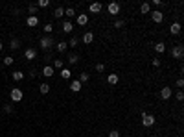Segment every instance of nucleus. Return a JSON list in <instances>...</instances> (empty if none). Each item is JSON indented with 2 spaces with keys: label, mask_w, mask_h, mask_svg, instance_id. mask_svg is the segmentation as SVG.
<instances>
[{
  "label": "nucleus",
  "mask_w": 184,
  "mask_h": 137,
  "mask_svg": "<svg viewBox=\"0 0 184 137\" xmlns=\"http://www.w3.org/2000/svg\"><path fill=\"white\" fill-rule=\"evenodd\" d=\"M64 15H67L68 19H72V17L75 15V9H74V7H67V9H64Z\"/></svg>",
  "instance_id": "nucleus-30"
},
{
  "label": "nucleus",
  "mask_w": 184,
  "mask_h": 137,
  "mask_svg": "<svg viewBox=\"0 0 184 137\" xmlns=\"http://www.w3.org/2000/svg\"><path fill=\"white\" fill-rule=\"evenodd\" d=\"M177 100H179V102H182V100H184V93H182V91H179V93H177Z\"/></svg>",
  "instance_id": "nucleus-38"
},
{
  "label": "nucleus",
  "mask_w": 184,
  "mask_h": 137,
  "mask_svg": "<svg viewBox=\"0 0 184 137\" xmlns=\"http://www.w3.org/2000/svg\"><path fill=\"white\" fill-rule=\"evenodd\" d=\"M20 46V41L18 39H11V41H9V48H11V50H17Z\"/></svg>",
  "instance_id": "nucleus-25"
},
{
  "label": "nucleus",
  "mask_w": 184,
  "mask_h": 137,
  "mask_svg": "<svg viewBox=\"0 0 184 137\" xmlns=\"http://www.w3.org/2000/svg\"><path fill=\"white\" fill-rule=\"evenodd\" d=\"M142 124L146 126V128H151V126L155 124V117L149 113H142Z\"/></svg>",
  "instance_id": "nucleus-4"
},
{
  "label": "nucleus",
  "mask_w": 184,
  "mask_h": 137,
  "mask_svg": "<svg viewBox=\"0 0 184 137\" xmlns=\"http://www.w3.org/2000/svg\"><path fill=\"white\" fill-rule=\"evenodd\" d=\"M39 91H41V94H46V93L50 91V85H48V83H41V85H39Z\"/></svg>",
  "instance_id": "nucleus-27"
},
{
  "label": "nucleus",
  "mask_w": 184,
  "mask_h": 137,
  "mask_svg": "<svg viewBox=\"0 0 184 137\" xmlns=\"http://www.w3.org/2000/svg\"><path fill=\"white\" fill-rule=\"evenodd\" d=\"M55 50L59 52V54H64V52L68 50V45H67V41H59V43L55 45Z\"/></svg>",
  "instance_id": "nucleus-8"
},
{
  "label": "nucleus",
  "mask_w": 184,
  "mask_h": 137,
  "mask_svg": "<svg viewBox=\"0 0 184 137\" xmlns=\"http://www.w3.org/2000/svg\"><path fill=\"white\" fill-rule=\"evenodd\" d=\"M89 80H90V74H86V72H81V74H79V82L81 83H86Z\"/></svg>",
  "instance_id": "nucleus-28"
},
{
  "label": "nucleus",
  "mask_w": 184,
  "mask_h": 137,
  "mask_svg": "<svg viewBox=\"0 0 184 137\" xmlns=\"http://www.w3.org/2000/svg\"><path fill=\"white\" fill-rule=\"evenodd\" d=\"M81 87H83V83H81L79 80H74V82L70 83V91H72V93H79Z\"/></svg>",
  "instance_id": "nucleus-7"
},
{
  "label": "nucleus",
  "mask_w": 184,
  "mask_h": 137,
  "mask_svg": "<svg viewBox=\"0 0 184 137\" xmlns=\"http://www.w3.org/2000/svg\"><path fill=\"white\" fill-rule=\"evenodd\" d=\"M26 24H28V26H31V28H33V26H37V24H39V19H37L35 15H30V17L26 19Z\"/></svg>",
  "instance_id": "nucleus-15"
},
{
  "label": "nucleus",
  "mask_w": 184,
  "mask_h": 137,
  "mask_svg": "<svg viewBox=\"0 0 184 137\" xmlns=\"http://www.w3.org/2000/svg\"><path fill=\"white\" fill-rule=\"evenodd\" d=\"M81 39H83V43H85V45H90L92 41H94V34H92V31H85Z\"/></svg>",
  "instance_id": "nucleus-9"
},
{
  "label": "nucleus",
  "mask_w": 184,
  "mask_h": 137,
  "mask_svg": "<svg viewBox=\"0 0 184 137\" xmlns=\"http://www.w3.org/2000/svg\"><path fill=\"white\" fill-rule=\"evenodd\" d=\"M35 6H37V7H48V6H50V2H48V0H39Z\"/></svg>",
  "instance_id": "nucleus-33"
},
{
  "label": "nucleus",
  "mask_w": 184,
  "mask_h": 137,
  "mask_svg": "<svg viewBox=\"0 0 184 137\" xmlns=\"http://www.w3.org/2000/svg\"><path fill=\"white\" fill-rule=\"evenodd\" d=\"M177 87H184V80H182V78L177 80Z\"/></svg>",
  "instance_id": "nucleus-40"
},
{
  "label": "nucleus",
  "mask_w": 184,
  "mask_h": 137,
  "mask_svg": "<svg viewBox=\"0 0 184 137\" xmlns=\"http://www.w3.org/2000/svg\"><path fill=\"white\" fill-rule=\"evenodd\" d=\"M44 31H46V34H52V31H53V24H52V22L44 24Z\"/></svg>",
  "instance_id": "nucleus-36"
},
{
  "label": "nucleus",
  "mask_w": 184,
  "mask_h": 137,
  "mask_svg": "<svg viewBox=\"0 0 184 137\" xmlns=\"http://www.w3.org/2000/svg\"><path fill=\"white\" fill-rule=\"evenodd\" d=\"M64 15V7H55V11H53V17L55 19H61Z\"/></svg>",
  "instance_id": "nucleus-26"
},
{
  "label": "nucleus",
  "mask_w": 184,
  "mask_h": 137,
  "mask_svg": "<svg viewBox=\"0 0 184 137\" xmlns=\"http://www.w3.org/2000/svg\"><path fill=\"white\" fill-rule=\"evenodd\" d=\"M89 9H90L92 13H100L101 9H103V6H101V2H94V4H90V7H89Z\"/></svg>",
  "instance_id": "nucleus-16"
},
{
  "label": "nucleus",
  "mask_w": 184,
  "mask_h": 137,
  "mask_svg": "<svg viewBox=\"0 0 184 137\" xmlns=\"http://www.w3.org/2000/svg\"><path fill=\"white\" fill-rule=\"evenodd\" d=\"M125 26V20H122V19H118V20H114V28L116 30H122Z\"/></svg>",
  "instance_id": "nucleus-29"
},
{
  "label": "nucleus",
  "mask_w": 184,
  "mask_h": 137,
  "mask_svg": "<svg viewBox=\"0 0 184 137\" xmlns=\"http://www.w3.org/2000/svg\"><path fill=\"white\" fill-rule=\"evenodd\" d=\"M70 76H72V72H70V69H61V78H64V80H70Z\"/></svg>",
  "instance_id": "nucleus-23"
},
{
  "label": "nucleus",
  "mask_w": 184,
  "mask_h": 137,
  "mask_svg": "<svg viewBox=\"0 0 184 137\" xmlns=\"http://www.w3.org/2000/svg\"><path fill=\"white\" fill-rule=\"evenodd\" d=\"M78 24L79 26H86V24H89V15H85V13L78 15Z\"/></svg>",
  "instance_id": "nucleus-14"
},
{
  "label": "nucleus",
  "mask_w": 184,
  "mask_h": 137,
  "mask_svg": "<svg viewBox=\"0 0 184 137\" xmlns=\"http://www.w3.org/2000/svg\"><path fill=\"white\" fill-rule=\"evenodd\" d=\"M107 82H109L111 85H116V83L120 82V76H118V74H109V76H107Z\"/></svg>",
  "instance_id": "nucleus-20"
},
{
  "label": "nucleus",
  "mask_w": 184,
  "mask_h": 137,
  "mask_svg": "<svg viewBox=\"0 0 184 137\" xmlns=\"http://www.w3.org/2000/svg\"><path fill=\"white\" fill-rule=\"evenodd\" d=\"M107 9H109L111 15H118V13H120V4H118V2H111L109 6H107Z\"/></svg>",
  "instance_id": "nucleus-5"
},
{
  "label": "nucleus",
  "mask_w": 184,
  "mask_h": 137,
  "mask_svg": "<svg viewBox=\"0 0 184 137\" xmlns=\"http://www.w3.org/2000/svg\"><path fill=\"white\" fill-rule=\"evenodd\" d=\"M11 78H13L15 82H22V80H24V72H22V70H15L13 74H11Z\"/></svg>",
  "instance_id": "nucleus-19"
},
{
  "label": "nucleus",
  "mask_w": 184,
  "mask_h": 137,
  "mask_svg": "<svg viewBox=\"0 0 184 137\" xmlns=\"http://www.w3.org/2000/svg\"><path fill=\"white\" fill-rule=\"evenodd\" d=\"M155 52H157V54H164V52H166V45L164 43H157L155 45Z\"/></svg>",
  "instance_id": "nucleus-21"
},
{
  "label": "nucleus",
  "mask_w": 184,
  "mask_h": 137,
  "mask_svg": "<svg viewBox=\"0 0 184 137\" xmlns=\"http://www.w3.org/2000/svg\"><path fill=\"white\" fill-rule=\"evenodd\" d=\"M151 19H153L157 24H160L162 20H164V13H162V11H158V9H157V11H153V13H151Z\"/></svg>",
  "instance_id": "nucleus-6"
},
{
  "label": "nucleus",
  "mask_w": 184,
  "mask_h": 137,
  "mask_svg": "<svg viewBox=\"0 0 184 137\" xmlns=\"http://www.w3.org/2000/svg\"><path fill=\"white\" fill-rule=\"evenodd\" d=\"M149 11H151V6H149L147 2H144L142 6H140V13H144V15H146V13H149Z\"/></svg>",
  "instance_id": "nucleus-24"
},
{
  "label": "nucleus",
  "mask_w": 184,
  "mask_h": 137,
  "mask_svg": "<svg viewBox=\"0 0 184 137\" xmlns=\"http://www.w3.org/2000/svg\"><path fill=\"white\" fill-rule=\"evenodd\" d=\"M67 61H68V65H75V63L79 61V56H78V54H70Z\"/></svg>",
  "instance_id": "nucleus-22"
},
{
  "label": "nucleus",
  "mask_w": 184,
  "mask_h": 137,
  "mask_svg": "<svg viewBox=\"0 0 184 137\" xmlns=\"http://www.w3.org/2000/svg\"><path fill=\"white\" fill-rule=\"evenodd\" d=\"M96 70H98V72H103V70H105V65H103V63H98V65H96Z\"/></svg>",
  "instance_id": "nucleus-37"
},
{
  "label": "nucleus",
  "mask_w": 184,
  "mask_h": 137,
  "mask_svg": "<svg viewBox=\"0 0 184 137\" xmlns=\"http://www.w3.org/2000/svg\"><path fill=\"white\" fill-rule=\"evenodd\" d=\"M52 69H53V70H61V69H64V61H63V59H53Z\"/></svg>",
  "instance_id": "nucleus-17"
},
{
  "label": "nucleus",
  "mask_w": 184,
  "mask_h": 137,
  "mask_svg": "<svg viewBox=\"0 0 184 137\" xmlns=\"http://www.w3.org/2000/svg\"><path fill=\"white\" fill-rule=\"evenodd\" d=\"M109 137H120V132H118V130H112V132L109 133Z\"/></svg>",
  "instance_id": "nucleus-39"
},
{
  "label": "nucleus",
  "mask_w": 184,
  "mask_h": 137,
  "mask_svg": "<svg viewBox=\"0 0 184 137\" xmlns=\"http://www.w3.org/2000/svg\"><path fill=\"white\" fill-rule=\"evenodd\" d=\"M9 97H11V100H13V102H20V100H22V97H24V93H22V89L15 87V89H11Z\"/></svg>",
  "instance_id": "nucleus-3"
},
{
  "label": "nucleus",
  "mask_w": 184,
  "mask_h": 137,
  "mask_svg": "<svg viewBox=\"0 0 184 137\" xmlns=\"http://www.w3.org/2000/svg\"><path fill=\"white\" fill-rule=\"evenodd\" d=\"M2 48H4V45H2V43H0V52H2Z\"/></svg>",
  "instance_id": "nucleus-43"
},
{
  "label": "nucleus",
  "mask_w": 184,
  "mask_h": 137,
  "mask_svg": "<svg viewBox=\"0 0 184 137\" xmlns=\"http://www.w3.org/2000/svg\"><path fill=\"white\" fill-rule=\"evenodd\" d=\"M28 11H30V15H35V13H37V11H39V7H37V6H35V4H31V6H30V7H28Z\"/></svg>",
  "instance_id": "nucleus-34"
},
{
  "label": "nucleus",
  "mask_w": 184,
  "mask_h": 137,
  "mask_svg": "<svg viewBox=\"0 0 184 137\" xmlns=\"http://www.w3.org/2000/svg\"><path fill=\"white\" fill-rule=\"evenodd\" d=\"M171 93H173V91H171V87H162V91H160V97L164 98V100H168V98L171 97Z\"/></svg>",
  "instance_id": "nucleus-18"
},
{
  "label": "nucleus",
  "mask_w": 184,
  "mask_h": 137,
  "mask_svg": "<svg viewBox=\"0 0 184 137\" xmlns=\"http://www.w3.org/2000/svg\"><path fill=\"white\" fill-rule=\"evenodd\" d=\"M53 74H55V70L52 69V65H46L44 69H42V76H46V78H52Z\"/></svg>",
  "instance_id": "nucleus-13"
},
{
  "label": "nucleus",
  "mask_w": 184,
  "mask_h": 137,
  "mask_svg": "<svg viewBox=\"0 0 184 137\" xmlns=\"http://www.w3.org/2000/svg\"><path fill=\"white\" fill-rule=\"evenodd\" d=\"M153 4H155L157 7H160V6H162V4H164V2H162V0H153Z\"/></svg>",
  "instance_id": "nucleus-41"
},
{
  "label": "nucleus",
  "mask_w": 184,
  "mask_h": 137,
  "mask_svg": "<svg viewBox=\"0 0 184 137\" xmlns=\"http://www.w3.org/2000/svg\"><path fill=\"white\" fill-rule=\"evenodd\" d=\"M78 43H79V39H78V37H72V39L68 41V43H67V45H68L70 48H74V46H78Z\"/></svg>",
  "instance_id": "nucleus-31"
},
{
  "label": "nucleus",
  "mask_w": 184,
  "mask_h": 137,
  "mask_svg": "<svg viewBox=\"0 0 184 137\" xmlns=\"http://www.w3.org/2000/svg\"><path fill=\"white\" fill-rule=\"evenodd\" d=\"M39 45H41V48L42 50H50L53 45H55V41H53L50 35H46V37H41V41H39Z\"/></svg>",
  "instance_id": "nucleus-1"
},
{
  "label": "nucleus",
  "mask_w": 184,
  "mask_h": 137,
  "mask_svg": "<svg viewBox=\"0 0 184 137\" xmlns=\"http://www.w3.org/2000/svg\"><path fill=\"white\" fill-rule=\"evenodd\" d=\"M169 54L175 58V59H182V56H184V46L182 45H177V46H173L171 50H169Z\"/></svg>",
  "instance_id": "nucleus-2"
},
{
  "label": "nucleus",
  "mask_w": 184,
  "mask_h": 137,
  "mask_svg": "<svg viewBox=\"0 0 184 137\" xmlns=\"http://www.w3.org/2000/svg\"><path fill=\"white\" fill-rule=\"evenodd\" d=\"M169 34H171V35H179V34H180V22H173V24L169 26Z\"/></svg>",
  "instance_id": "nucleus-10"
},
{
  "label": "nucleus",
  "mask_w": 184,
  "mask_h": 137,
  "mask_svg": "<svg viewBox=\"0 0 184 137\" xmlns=\"http://www.w3.org/2000/svg\"><path fill=\"white\" fill-rule=\"evenodd\" d=\"M63 31H64V34H72V31H74V24L70 22V20H64V22H63Z\"/></svg>",
  "instance_id": "nucleus-12"
},
{
  "label": "nucleus",
  "mask_w": 184,
  "mask_h": 137,
  "mask_svg": "<svg viewBox=\"0 0 184 137\" xmlns=\"http://www.w3.org/2000/svg\"><path fill=\"white\" fill-rule=\"evenodd\" d=\"M13 104H6V106H4V113H13Z\"/></svg>",
  "instance_id": "nucleus-35"
},
{
  "label": "nucleus",
  "mask_w": 184,
  "mask_h": 137,
  "mask_svg": "<svg viewBox=\"0 0 184 137\" xmlns=\"http://www.w3.org/2000/svg\"><path fill=\"white\" fill-rule=\"evenodd\" d=\"M24 58H26V59H35V58H37V50H35V48H26Z\"/></svg>",
  "instance_id": "nucleus-11"
},
{
  "label": "nucleus",
  "mask_w": 184,
  "mask_h": 137,
  "mask_svg": "<svg viewBox=\"0 0 184 137\" xmlns=\"http://www.w3.org/2000/svg\"><path fill=\"white\" fill-rule=\"evenodd\" d=\"M13 63H15L13 56H6V58H4V65H7V67H9V65H13Z\"/></svg>",
  "instance_id": "nucleus-32"
},
{
  "label": "nucleus",
  "mask_w": 184,
  "mask_h": 137,
  "mask_svg": "<svg viewBox=\"0 0 184 137\" xmlns=\"http://www.w3.org/2000/svg\"><path fill=\"white\" fill-rule=\"evenodd\" d=\"M153 67H160V59H158V58L153 59Z\"/></svg>",
  "instance_id": "nucleus-42"
}]
</instances>
